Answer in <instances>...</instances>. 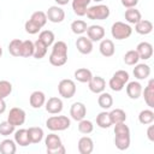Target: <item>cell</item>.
<instances>
[{"label": "cell", "mask_w": 154, "mask_h": 154, "mask_svg": "<svg viewBox=\"0 0 154 154\" xmlns=\"http://www.w3.org/2000/svg\"><path fill=\"white\" fill-rule=\"evenodd\" d=\"M132 73H134V76H135V78H137V79H146V78H148L149 77V75H150V67H149V65H147V64H136L135 65V67H134V71H132Z\"/></svg>", "instance_id": "20"}, {"label": "cell", "mask_w": 154, "mask_h": 154, "mask_svg": "<svg viewBox=\"0 0 154 154\" xmlns=\"http://www.w3.org/2000/svg\"><path fill=\"white\" fill-rule=\"evenodd\" d=\"M91 77H93V73L89 69L81 67L75 71V78H76V81H78L81 83H88L91 79Z\"/></svg>", "instance_id": "27"}, {"label": "cell", "mask_w": 154, "mask_h": 154, "mask_svg": "<svg viewBox=\"0 0 154 154\" xmlns=\"http://www.w3.org/2000/svg\"><path fill=\"white\" fill-rule=\"evenodd\" d=\"M147 137L150 142H154V125L149 124V126L147 129Z\"/></svg>", "instance_id": "48"}, {"label": "cell", "mask_w": 154, "mask_h": 154, "mask_svg": "<svg viewBox=\"0 0 154 154\" xmlns=\"http://www.w3.org/2000/svg\"><path fill=\"white\" fill-rule=\"evenodd\" d=\"M20 46H22V40L19 38H13L8 43V52L13 57H19L20 55Z\"/></svg>", "instance_id": "40"}, {"label": "cell", "mask_w": 154, "mask_h": 154, "mask_svg": "<svg viewBox=\"0 0 154 154\" xmlns=\"http://www.w3.org/2000/svg\"><path fill=\"white\" fill-rule=\"evenodd\" d=\"M58 91L59 95L63 96L64 99H71L76 94V83L69 78L61 79L58 84Z\"/></svg>", "instance_id": "6"}, {"label": "cell", "mask_w": 154, "mask_h": 154, "mask_svg": "<svg viewBox=\"0 0 154 154\" xmlns=\"http://www.w3.org/2000/svg\"><path fill=\"white\" fill-rule=\"evenodd\" d=\"M6 111V102L5 99H0V114H2Z\"/></svg>", "instance_id": "49"}, {"label": "cell", "mask_w": 154, "mask_h": 154, "mask_svg": "<svg viewBox=\"0 0 154 154\" xmlns=\"http://www.w3.org/2000/svg\"><path fill=\"white\" fill-rule=\"evenodd\" d=\"M54 38H55V36L52 30H42L38 34V40L41 42H43L47 47H49L54 43Z\"/></svg>", "instance_id": "34"}, {"label": "cell", "mask_w": 154, "mask_h": 154, "mask_svg": "<svg viewBox=\"0 0 154 154\" xmlns=\"http://www.w3.org/2000/svg\"><path fill=\"white\" fill-rule=\"evenodd\" d=\"M138 122L143 125H149L154 122V112L152 109H142L138 114Z\"/></svg>", "instance_id": "33"}, {"label": "cell", "mask_w": 154, "mask_h": 154, "mask_svg": "<svg viewBox=\"0 0 154 154\" xmlns=\"http://www.w3.org/2000/svg\"><path fill=\"white\" fill-rule=\"evenodd\" d=\"M26 119V113L24 109L19 108V107H13L10 109V113L7 116V122L11 123L14 126H19L23 125L25 123Z\"/></svg>", "instance_id": "7"}, {"label": "cell", "mask_w": 154, "mask_h": 154, "mask_svg": "<svg viewBox=\"0 0 154 154\" xmlns=\"http://www.w3.org/2000/svg\"><path fill=\"white\" fill-rule=\"evenodd\" d=\"M26 130H28V135H29V138H30V142L31 143L36 144V143H40L43 140L45 134H43V130L41 128H38V126H31V128H29Z\"/></svg>", "instance_id": "24"}, {"label": "cell", "mask_w": 154, "mask_h": 154, "mask_svg": "<svg viewBox=\"0 0 154 154\" xmlns=\"http://www.w3.org/2000/svg\"><path fill=\"white\" fill-rule=\"evenodd\" d=\"M94 1H96V2H100V1H102V0H94Z\"/></svg>", "instance_id": "52"}, {"label": "cell", "mask_w": 154, "mask_h": 154, "mask_svg": "<svg viewBox=\"0 0 154 154\" xmlns=\"http://www.w3.org/2000/svg\"><path fill=\"white\" fill-rule=\"evenodd\" d=\"M29 102H30V106L32 108H41L45 103H46V95L43 91L41 90H35L31 93L30 97H29Z\"/></svg>", "instance_id": "14"}, {"label": "cell", "mask_w": 154, "mask_h": 154, "mask_svg": "<svg viewBox=\"0 0 154 154\" xmlns=\"http://www.w3.org/2000/svg\"><path fill=\"white\" fill-rule=\"evenodd\" d=\"M30 19H31L34 23H36L40 28L45 26L46 23H47V20H48V19H47V14H46V12H43V11H35V12L31 14Z\"/></svg>", "instance_id": "36"}, {"label": "cell", "mask_w": 154, "mask_h": 154, "mask_svg": "<svg viewBox=\"0 0 154 154\" xmlns=\"http://www.w3.org/2000/svg\"><path fill=\"white\" fill-rule=\"evenodd\" d=\"M24 29H25V31H26L28 34H30V35H35V34L40 32V30H41V28H40L36 23H34L31 19H29V20L25 22Z\"/></svg>", "instance_id": "45"}, {"label": "cell", "mask_w": 154, "mask_h": 154, "mask_svg": "<svg viewBox=\"0 0 154 154\" xmlns=\"http://www.w3.org/2000/svg\"><path fill=\"white\" fill-rule=\"evenodd\" d=\"M47 46L43 43V42H41L38 38L34 42V54H32V57L35 58V59H42L46 54H47Z\"/></svg>", "instance_id": "31"}, {"label": "cell", "mask_w": 154, "mask_h": 154, "mask_svg": "<svg viewBox=\"0 0 154 154\" xmlns=\"http://www.w3.org/2000/svg\"><path fill=\"white\" fill-rule=\"evenodd\" d=\"M135 30L140 35H148L153 30V23L148 19H141L135 24Z\"/></svg>", "instance_id": "23"}, {"label": "cell", "mask_w": 154, "mask_h": 154, "mask_svg": "<svg viewBox=\"0 0 154 154\" xmlns=\"http://www.w3.org/2000/svg\"><path fill=\"white\" fill-rule=\"evenodd\" d=\"M12 93V84L8 81H0V99H6Z\"/></svg>", "instance_id": "42"}, {"label": "cell", "mask_w": 154, "mask_h": 154, "mask_svg": "<svg viewBox=\"0 0 154 154\" xmlns=\"http://www.w3.org/2000/svg\"><path fill=\"white\" fill-rule=\"evenodd\" d=\"M17 150V146L14 140L5 138L0 142V153L2 154H14Z\"/></svg>", "instance_id": "25"}, {"label": "cell", "mask_w": 154, "mask_h": 154, "mask_svg": "<svg viewBox=\"0 0 154 154\" xmlns=\"http://www.w3.org/2000/svg\"><path fill=\"white\" fill-rule=\"evenodd\" d=\"M124 17H125V20H126L128 23H130V24H136L137 22H140V20L142 19L141 12H140L137 8H135V7L128 8V10L125 11Z\"/></svg>", "instance_id": "26"}, {"label": "cell", "mask_w": 154, "mask_h": 154, "mask_svg": "<svg viewBox=\"0 0 154 154\" xmlns=\"http://www.w3.org/2000/svg\"><path fill=\"white\" fill-rule=\"evenodd\" d=\"M87 36L91 42L101 41L105 37V29L101 25H90L87 28Z\"/></svg>", "instance_id": "11"}, {"label": "cell", "mask_w": 154, "mask_h": 154, "mask_svg": "<svg viewBox=\"0 0 154 154\" xmlns=\"http://www.w3.org/2000/svg\"><path fill=\"white\" fill-rule=\"evenodd\" d=\"M87 114V107L83 102H73L70 108V116L73 120L79 122L83 118H85Z\"/></svg>", "instance_id": "10"}, {"label": "cell", "mask_w": 154, "mask_h": 154, "mask_svg": "<svg viewBox=\"0 0 154 154\" xmlns=\"http://www.w3.org/2000/svg\"><path fill=\"white\" fill-rule=\"evenodd\" d=\"M91 0H72V10L75 12V14L83 17L85 16L87 8L89 6Z\"/></svg>", "instance_id": "22"}, {"label": "cell", "mask_w": 154, "mask_h": 154, "mask_svg": "<svg viewBox=\"0 0 154 154\" xmlns=\"http://www.w3.org/2000/svg\"><path fill=\"white\" fill-rule=\"evenodd\" d=\"M122 5L126 8H131V7H136V5L138 4V0H120Z\"/></svg>", "instance_id": "47"}, {"label": "cell", "mask_w": 154, "mask_h": 154, "mask_svg": "<svg viewBox=\"0 0 154 154\" xmlns=\"http://www.w3.org/2000/svg\"><path fill=\"white\" fill-rule=\"evenodd\" d=\"M97 103L102 109H108L113 106V97L111 94L102 91V93H100V95L97 97Z\"/></svg>", "instance_id": "29"}, {"label": "cell", "mask_w": 154, "mask_h": 154, "mask_svg": "<svg viewBox=\"0 0 154 154\" xmlns=\"http://www.w3.org/2000/svg\"><path fill=\"white\" fill-rule=\"evenodd\" d=\"M34 54V42L30 40H25L22 41V46H20V55L23 58H30Z\"/></svg>", "instance_id": "32"}, {"label": "cell", "mask_w": 154, "mask_h": 154, "mask_svg": "<svg viewBox=\"0 0 154 154\" xmlns=\"http://www.w3.org/2000/svg\"><path fill=\"white\" fill-rule=\"evenodd\" d=\"M87 28H88L87 23H85L84 20H82V19H76V20H73V22L71 23V30H72V32L76 34V35H82V34H84V32L87 31Z\"/></svg>", "instance_id": "35"}, {"label": "cell", "mask_w": 154, "mask_h": 154, "mask_svg": "<svg viewBox=\"0 0 154 154\" xmlns=\"http://www.w3.org/2000/svg\"><path fill=\"white\" fill-rule=\"evenodd\" d=\"M126 94L130 99L132 100H136L138 99L141 95H142V85L140 82L137 81H131V82H128V85H126Z\"/></svg>", "instance_id": "16"}, {"label": "cell", "mask_w": 154, "mask_h": 154, "mask_svg": "<svg viewBox=\"0 0 154 154\" xmlns=\"http://www.w3.org/2000/svg\"><path fill=\"white\" fill-rule=\"evenodd\" d=\"M76 47H77V51L79 53H82V54H89L93 51V42L88 37L81 36L76 41Z\"/></svg>", "instance_id": "19"}, {"label": "cell", "mask_w": 154, "mask_h": 154, "mask_svg": "<svg viewBox=\"0 0 154 154\" xmlns=\"http://www.w3.org/2000/svg\"><path fill=\"white\" fill-rule=\"evenodd\" d=\"M45 108L48 113L51 114H58L63 111L64 108V105H63V101L60 97H57V96H53V97H49L46 103H45Z\"/></svg>", "instance_id": "8"}, {"label": "cell", "mask_w": 154, "mask_h": 154, "mask_svg": "<svg viewBox=\"0 0 154 154\" xmlns=\"http://www.w3.org/2000/svg\"><path fill=\"white\" fill-rule=\"evenodd\" d=\"M16 131V126L12 125L11 123H8L7 120H4L0 123V135L1 136H10L12 134H14Z\"/></svg>", "instance_id": "41"}, {"label": "cell", "mask_w": 154, "mask_h": 154, "mask_svg": "<svg viewBox=\"0 0 154 154\" xmlns=\"http://www.w3.org/2000/svg\"><path fill=\"white\" fill-rule=\"evenodd\" d=\"M45 144L48 154H65V147L61 143V138L54 132L46 136Z\"/></svg>", "instance_id": "2"}, {"label": "cell", "mask_w": 154, "mask_h": 154, "mask_svg": "<svg viewBox=\"0 0 154 154\" xmlns=\"http://www.w3.org/2000/svg\"><path fill=\"white\" fill-rule=\"evenodd\" d=\"M138 60H140V57H138L136 49L128 51V52L124 54V63H125L126 65H130V66L136 65V64L138 63Z\"/></svg>", "instance_id": "39"}, {"label": "cell", "mask_w": 154, "mask_h": 154, "mask_svg": "<svg viewBox=\"0 0 154 154\" xmlns=\"http://www.w3.org/2000/svg\"><path fill=\"white\" fill-rule=\"evenodd\" d=\"M109 7L107 5H95L87 8L85 16L91 20H103L109 17Z\"/></svg>", "instance_id": "4"}, {"label": "cell", "mask_w": 154, "mask_h": 154, "mask_svg": "<svg viewBox=\"0 0 154 154\" xmlns=\"http://www.w3.org/2000/svg\"><path fill=\"white\" fill-rule=\"evenodd\" d=\"M114 144L119 150H125L130 147V136H114Z\"/></svg>", "instance_id": "38"}, {"label": "cell", "mask_w": 154, "mask_h": 154, "mask_svg": "<svg viewBox=\"0 0 154 154\" xmlns=\"http://www.w3.org/2000/svg\"><path fill=\"white\" fill-rule=\"evenodd\" d=\"M114 135L116 136H130V129L125 124V122L114 124Z\"/></svg>", "instance_id": "43"}, {"label": "cell", "mask_w": 154, "mask_h": 154, "mask_svg": "<svg viewBox=\"0 0 154 154\" xmlns=\"http://www.w3.org/2000/svg\"><path fill=\"white\" fill-rule=\"evenodd\" d=\"M114 76L116 77H118L119 79H122L124 83H128L129 82V73L125 71V70H118V71H116L114 72Z\"/></svg>", "instance_id": "46"}, {"label": "cell", "mask_w": 154, "mask_h": 154, "mask_svg": "<svg viewBox=\"0 0 154 154\" xmlns=\"http://www.w3.org/2000/svg\"><path fill=\"white\" fill-rule=\"evenodd\" d=\"M136 52L140 57V59H143V60H148L152 58L153 55V46L149 43V42H140L136 47Z\"/></svg>", "instance_id": "13"}, {"label": "cell", "mask_w": 154, "mask_h": 154, "mask_svg": "<svg viewBox=\"0 0 154 154\" xmlns=\"http://www.w3.org/2000/svg\"><path fill=\"white\" fill-rule=\"evenodd\" d=\"M88 87L89 90L94 94H100L102 91H105L106 88V81L101 77V76H93L91 79L88 82Z\"/></svg>", "instance_id": "12"}, {"label": "cell", "mask_w": 154, "mask_h": 154, "mask_svg": "<svg viewBox=\"0 0 154 154\" xmlns=\"http://www.w3.org/2000/svg\"><path fill=\"white\" fill-rule=\"evenodd\" d=\"M108 85H109V88H111L113 91H120V90H123L125 83H124L122 79H119L118 77H116V76L113 75V76L111 77L109 82H108Z\"/></svg>", "instance_id": "44"}, {"label": "cell", "mask_w": 154, "mask_h": 154, "mask_svg": "<svg viewBox=\"0 0 154 154\" xmlns=\"http://www.w3.org/2000/svg\"><path fill=\"white\" fill-rule=\"evenodd\" d=\"M99 51H100V53H101L103 57H106V58L112 57V55L114 54V52H116L113 41L109 40V38H102V40L100 41Z\"/></svg>", "instance_id": "15"}, {"label": "cell", "mask_w": 154, "mask_h": 154, "mask_svg": "<svg viewBox=\"0 0 154 154\" xmlns=\"http://www.w3.org/2000/svg\"><path fill=\"white\" fill-rule=\"evenodd\" d=\"M1 55H2V48H1V46H0V58H1Z\"/></svg>", "instance_id": "51"}, {"label": "cell", "mask_w": 154, "mask_h": 154, "mask_svg": "<svg viewBox=\"0 0 154 154\" xmlns=\"http://www.w3.org/2000/svg\"><path fill=\"white\" fill-rule=\"evenodd\" d=\"M93 130H94L93 122H90V120H88V119H84V118H83L82 120H79V123H78V131H79L81 134L89 135V134L93 132Z\"/></svg>", "instance_id": "37"}, {"label": "cell", "mask_w": 154, "mask_h": 154, "mask_svg": "<svg viewBox=\"0 0 154 154\" xmlns=\"http://www.w3.org/2000/svg\"><path fill=\"white\" fill-rule=\"evenodd\" d=\"M67 61V45L64 41H57L53 43L52 52L49 54V63L53 66H63Z\"/></svg>", "instance_id": "1"}, {"label": "cell", "mask_w": 154, "mask_h": 154, "mask_svg": "<svg viewBox=\"0 0 154 154\" xmlns=\"http://www.w3.org/2000/svg\"><path fill=\"white\" fill-rule=\"evenodd\" d=\"M96 125L101 129H108L111 125H112V122L109 119V114L108 112L106 111H102L100 112L97 116H96Z\"/></svg>", "instance_id": "30"}, {"label": "cell", "mask_w": 154, "mask_h": 154, "mask_svg": "<svg viewBox=\"0 0 154 154\" xmlns=\"http://www.w3.org/2000/svg\"><path fill=\"white\" fill-rule=\"evenodd\" d=\"M14 142L16 144H19L20 147H26L29 144H31L29 135H28V130L26 129H19L14 131Z\"/></svg>", "instance_id": "21"}, {"label": "cell", "mask_w": 154, "mask_h": 154, "mask_svg": "<svg viewBox=\"0 0 154 154\" xmlns=\"http://www.w3.org/2000/svg\"><path fill=\"white\" fill-rule=\"evenodd\" d=\"M108 114H109V119L112 122V125L118 124V123H123L126 120V113L122 108H114L111 112H108Z\"/></svg>", "instance_id": "28"}, {"label": "cell", "mask_w": 154, "mask_h": 154, "mask_svg": "<svg viewBox=\"0 0 154 154\" xmlns=\"http://www.w3.org/2000/svg\"><path fill=\"white\" fill-rule=\"evenodd\" d=\"M54 1H55L58 5H66L70 0H54Z\"/></svg>", "instance_id": "50"}, {"label": "cell", "mask_w": 154, "mask_h": 154, "mask_svg": "<svg viewBox=\"0 0 154 154\" xmlns=\"http://www.w3.org/2000/svg\"><path fill=\"white\" fill-rule=\"evenodd\" d=\"M142 95L147 106H149V108H154V79H149L144 90L142 89Z\"/></svg>", "instance_id": "17"}, {"label": "cell", "mask_w": 154, "mask_h": 154, "mask_svg": "<svg viewBox=\"0 0 154 154\" xmlns=\"http://www.w3.org/2000/svg\"><path fill=\"white\" fill-rule=\"evenodd\" d=\"M77 148L81 154H90L94 150V142L89 136H83L79 138Z\"/></svg>", "instance_id": "18"}, {"label": "cell", "mask_w": 154, "mask_h": 154, "mask_svg": "<svg viewBox=\"0 0 154 154\" xmlns=\"http://www.w3.org/2000/svg\"><path fill=\"white\" fill-rule=\"evenodd\" d=\"M71 125V120L66 116H52L46 120V126L55 132V131H64L69 129Z\"/></svg>", "instance_id": "3"}, {"label": "cell", "mask_w": 154, "mask_h": 154, "mask_svg": "<svg viewBox=\"0 0 154 154\" xmlns=\"http://www.w3.org/2000/svg\"><path fill=\"white\" fill-rule=\"evenodd\" d=\"M131 34H132V29L128 23L116 22L111 26V35L116 40H125L130 37Z\"/></svg>", "instance_id": "5"}, {"label": "cell", "mask_w": 154, "mask_h": 154, "mask_svg": "<svg viewBox=\"0 0 154 154\" xmlns=\"http://www.w3.org/2000/svg\"><path fill=\"white\" fill-rule=\"evenodd\" d=\"M46 14H47V19L52 23H61L65 19V12L59 6H51L47 10Z\"/></svg>", "instance_id": "9"}]
</instances>
